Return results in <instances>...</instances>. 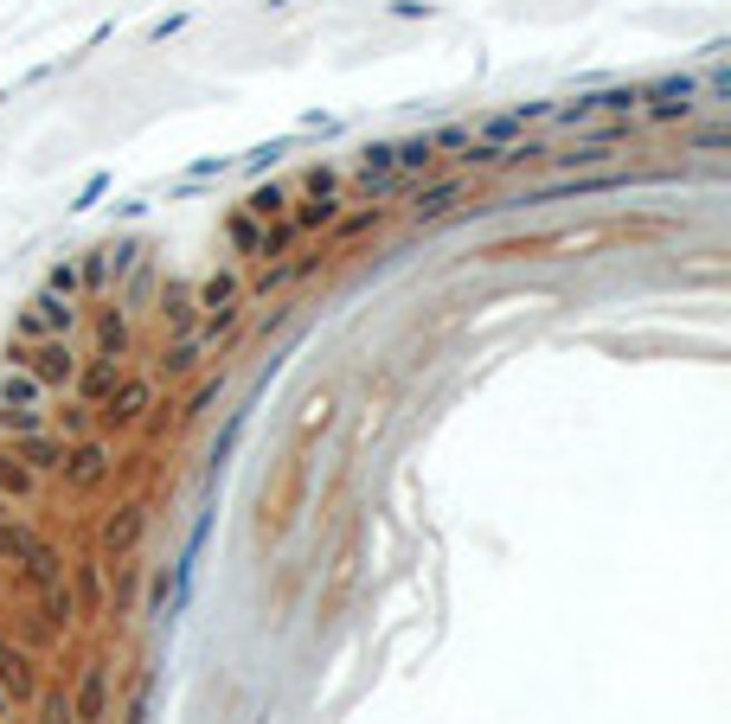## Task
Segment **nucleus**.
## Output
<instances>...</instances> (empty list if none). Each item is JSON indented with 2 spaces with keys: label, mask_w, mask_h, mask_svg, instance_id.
I'll use <instances>...</instances> for the list:
<instances>
[{
  "label": "nucleus",
  "mask_w": 731,
  "mask_h": 724,
  "mask_svg": "<svg viewBox=\"0 0 731 724\" xmlns=\"http://www.w3.org/2000/svg\"><path fill=\"white\" fill-rule=\"evenodd\" d=\"M353 180H360V193L372 199V206H379V199H392V193H405V186H411V180H398L392 141H372V148L360 155V174H353Z\"/></svg>",
  "instance_id": "nucleus-7"
},
{
  "label": "nucleus",
  "mask_w": 731,
  "mask_h": 724,
  "mask_svg": "<svg viewBox=\"0 0 731 724\" xmlns=\"http://www.w3.org/2000/svg\"><path fill=\"white\" fill-rule=\"evenodd\" d=\"M46 288H52V295H65V302H78V295H84V283H78V263H71V257H65V263H52Z\"/></svg>",
  "instance_id": "nucleus-27"
},
{
  "label": "nucleus",
  "mask_w": 731,
  "mask_h": 724,
  "mask_svg": "<svg viewBox=\"0 0 731 724\" xmlns=\"http://www.w3.org/2000/svg\"><path fill=\"white\" fill-rule=\"evenodd\" d=\"M392 160H398V180H418V174H430L437 148H430V135H418V141H398Z\"/></svg>",
  "instance_id": "nucleus-19"
},
{
  "label": "nucleus",
  "mask_w": 731,
  "mask_h": 724,
  "mask_svg": "<svg viewBox=\"0 0 731 724\" xmlns=\"http://www.w3.org/2000/svg\"><path fill=\"white\" fill-rule=\"evenodd\" d=\"M7 712H13V698H7V693H0V718H7Z\"/></svg>",
  "instance_id": "nucleus-32"
},
{
  "label": "nucleus",
  "mask_w": 731,
  "mask_h": 724,
  "mask_svg": "<svg viewBox=\"0 0 731 724\" xmlns=\"http://www.w3.org/2000/svg\"><path fill=\"white\" fill-rule=\"evenodd\" d=\"M97 353H104V360H123V353H129V314L123 309H109L104 321H97Z\"/></svg>",
  "instance_id": "nucleus-18"
},
{
  "label": "nucleus",
  "mask_w": 731,
  "mask_h": 724,
  "mask_svg": "<svg viewBox=\"0 0 731 724\" xmlns=\"http://www.w3.org/2000/svg\"><path fill=\"white\" fill-rule=\"evenodd\" d=\"M160 321L174 327V340H181V334H193V327H199V288L167 283V295H160Z\"/></svg>",
  "instance_id": "nucleus-14"
},
{
  "label": "nucleus",
  "mask_w": 731,
  "mask_h": 724,
  "mask_svg": "<svg viewBox=\"0 0 731 724\" xmlns=\"http://www.w3.org/2000/svg\"><path fill=\"white\" fill-rule=\"evenodd\" d=\"M65 481L78 493H97L109 481V449L97 437H78V442H65V468H58Z\"/></svg>",
  "instance_id": "nucleus-6"
},
{
  "label": "nucleus",
  "mask_w": 731,
  "mask_h": 724,
  "mask_svg": "<svg viewBox=\"0 0 731 724\" xmlns=\"http://www.w3.org/2000/svg\"><path fill=\"white\" fill-rule=\"evenodd\" d=\"M71 616H78V603H71V590H65V577L46 584V590H39V622H46V628H65Z\"/></svg>",
  "instance_id": "nucleus-22"
},
{
  "label": "nucleus",
  "mask_w": 731,
  "mask_h": 724,
  "mask_svg": "<svg viewBox=\"0 0 731 724\" xmlns=\"http://www.w3.org/2000/svg\"><path fill=\"white\" fill-rule=\"evenodd\" d=\"M244 212H251V218H283L289 193H283V186H263V193H251V206H244Z\"/></svg>",
  "instance_id": "nucleus-26"
},
{
  "label": "nucleus",
  "mask_w": 731,
  "mask_h": 724,
  "mask_svg": "<svg viewBox=\"0 0 731 724\" xmlns=\"http://www.w3.org/2000/svg\"><path fill=\"white\" fill-rule=\"evenodd\" d=\"M116 379H123V360H104V353H97V360H78V379H71V385H78L84 404H104Z\"/></svg>",
  "instance_id": "nucleus-13"
},
{
  "label": "nucleus",
  "mask_w": 731,
  "mask_h": 724,
  "mask_svg": "<svg viewBox=\"0 0 731 724\" xmlns=\"http://www.w3.org/2000/svg\"><path fill=\"white\" fill-rule=\"evenodd\" d=\"M32 705H39V724H78V718H71V698H65V693H39Z\"/></svg>",
  "instance_id": "nucleus-28"
},
{
  "label": "nucleus",
  "mask_w": 731,
  "mask_h": 724,
  "mask_svg": "<svg viewBox=\"0 0 731 724\" xmlns=\"http://www.w3.org/2000/svg\"><path fill=\"white\" fill-rule=\"evenodd\" d=\"M0 558H13V565L27 570L32 590H46V584L65 577V558H58V551L39 539L32 526H20V519H7V513H0Z\"/></svg>",
  "instance_id": "nucleus-4"
},
{
  "label": "nucleus",
  "mask_w": 731,
  "mask_h": 724,
  "mask_svg": "<svg viewBox=\"0 0 731 724\" xmlns=\"http://www.w3.org/2000/svg\"><path fill=\"white\" fill-rule=\"evenodd\" d=\"M334 193H309V199H302V206H295V212H289V225H295V232H302V237H309L314 232V225H334Z\"/></svg>",
  "instance_id": "nucleus-20"
},
{
  "label": "nucleus",
  "mask_w": 731,
  "mask_h": 724,
  "mask_svg": "<svg viewBox=\"0 0 731 724\" xmlns=\"http://www.w3.org/2000/svg\"><path fill=\"white\" fill-rule=\"evenodd\" d=\"M244 309H251V288H244V276H237V270H218L212 283H199V327H193V334L206 340V346H218V340L232 334L237 321H244Z\"/></svg>",
  "instance_id": "nucleus-2"
},
{
  "label": "nucleus",
  "mask_w": 731,
  "mask_h": 724,
  "mask_svg": "<svg viewBox=\"0 0 731 724\" xmlns=\"http://www.w3.org/2000/svg\"><path fill=\"white\" fill-rule=\"evenodd\" d=\"M462 199V180H430V186H418V199H411V212L418 218H444L449 206Z\"/></svg>",
  "instance_id": "nucleus-16"
},
{
  "label": "nucleus",
  "mask_w": 731,
  "mask_h": 724,
  "mask_svg": "<svg viewBox=\"0 0 731 724\" xmlns=\"http://www.w3.org/2000/svg\"><path fill=\"white\" fill-rule=\"evenodd\" d=\"M334 186H340V180L328 174V167H314V174H309V193H334Z\"/></svg>",
  "instance_id": "nucleus-31"
},
{
  "label": "nucleus",
  "mask_w": 731,
  "mask_h": 724,
  "mask_svg": "<svg viewBox=\"0 0 731 724\" xmlns=\"http://www.w3.org/2000/svg\"><path fill=\"white\" fill-rule=\"evenodd\" d=\"M148 288H155V270L142 263V270H135V283H129V302H148Z\"/></svg>",
  "instance_id": "nucleus-30"
},
{
  "label": "nucleus",
  "mask_w": 731,
  "mask_h": 724,
  "mask_svg": "<svg viewBox=\"0 0 731 724\" xmlns=\"http://www.w3.org/2000/svg\"><path fill=\"white\" fill-rule=\"evenodd\" d=\"M635 104H649L654 123H686L700 109V90L686 78H667V84H654V90H635Z\"/></svg>",
  "instance_id": "nucleus-8"
},
{
  "label": "nucleus",
  "mask_w": 731,
  "mask_h": 724,
  "mask_svg": "<svg viewBox=\"0 0 731 724\" xmlns=\"http://www.w3.org/2000/svg\"><path fill=\"white\" fill-rule=\"evenodd\" d=\"M46 398H52V391L39 385L32 372L7 365V372H0V437H32V430H52Z\"/></svg>",
  "instance_id": "nucleus-1"
},
{
  "label": "nucleus",
  "mask_w": 731,
  "mask_h": 724,
  "mask_svg": "<svg viewBox=\"0 0 731 724\" xmlns=\"http://www.w3.org/2000/svg\"><path fill=\"white\" fill-rule=\"evenodd\" d=\"M142 526H148V513H142V507H123V513L104 526V545L109 551H135V545H142Z\"/></svg>",
  "instance_id": "nucleus-17"
},
{
  "label": "nucleus",
  "mask_w": 731,
  "mask_h": 724,
  "mask_svg": "<svg viewBox=\"0 0 731 724\" xmlns=\"http://www.w3.org/2000/svg\"><path fill=\"white\" fill-rule=\"evenodd\" d=\"M39 493V474H32L20 456H13V442L0 449V500H32Z\"/></svg>",
  "instance_id": "nucleus-15"
},
{
  "label": "nucleus",
  "mask_w": 731,
  "mask_h": 724,
  "mask_svg": "<svg viewBox=\"0 0 731 724\" xmlns=\"http://www.w3.org/2000/svg\"><path fill=\"white\" fill-rule=\"evenodd\" d=\"M78 327V302H65V295H52V288H39L32 295V309L20 314V327H13V340H58Z\"/></svg>",
  "instance_id": "nucleus-5"
},
{
  "label": "nucleus",
  "mask_w": 731,
  "mask_h": 724,
  "mask_svg": "<svg viewBox=\"0 0 731 724\" xmlns=\"http://www.w3.org/2000/svg\"><path fill=\"white\" fill-rule=\"evenodd\" d=\"M58 423H65V437H71V442L90 437V404H71V411L58 417Z\"/></svg>",
  "instance_id": "nucleus-29"
},
{
  "label": "nucleus",
  "mask_w": 731,
  "mask_h": 724,
  "mask_svg": "<svg viewBox=\"0 0 731 724\" xmlns=\"http://www.w3.org/2000/svg\"><path fill=\"white\" fill-rule=\"evenodd\" d=\"M104 712H109V667L104 661H90L84 679H78V698H71V718L78 724H104Z\"/></svg>",
  "instance_id": "nucleus-10"
},
{
  "label": "nucleus",
  "mask_w": 731,
  "mask_h": 724,
  "mask_svg": "<svg viewBox=\"0 0 731 724\" xmlns=\"http://www.w3.org/2000/svg\"><path fill=\"white\" fill-rule=\"evenodd\" d=\"M13 442V456L32 468V474H52V468H65V442L52 437V430H32V437H7Z\"/></svg>",
  "instance_id": "nucleus-12"
},
{
  "label": "nucleus",
  "mask_w": 731,
  "mask_h": 724,
  "mask_svg": "<svg viewBox=\"0 0 731 724\" xmlns=\"http://www.w3.org/2000/svg\"><path fill=\"white\" fill-rule=\"evenodd\" d=\"M71 590H78V609H97V603H104V570L78 565V570H71Z\"/></svg>",
  "instance_id": "nucleus-25"
},
{
  "label": "nucleus",
  "mask_w": 731,
  "mask_h": 724,
  "mask_svg": "<svg viewBox=\"0 0 731 724\" xmlns=\"http://www.w3.org/2000/svg\"><path fill=\"white\" fill-rule=\"evenodd\" d=\"M0 693L13 698V705H32L39 698V673H32V654L13 642H0Z\"/></svg>",
  "instance_id": "nucleus-9"
},
{
  "label": "nucleus",
  "mask_w": 731,
  "mask_h": 724,
  "mask_svg": "<svg viewBox=\"0 0 731 724\" xmlns=\"http://www.w3.org/2000/svg\"><path fill=\"white\" fill-rule=\"evenodd\" d=\"M148 404H155V385H148V379H116V385H109V398H104V417H116V423H135Z\"/></svg>",
  "instance_id": "nucleus-11"
},
{
  "label": "nucleus",
  "mask_w": 731,
  "mask_h": 724,
  "mask_svg": "<svg viewBox=\"0 0 731 724\" xmlns=\"http://www.w3.org/2000/svg\"><path fill=\"white\" fill-rule=\"evenodd\" d=\"M295 237H302V232L289 225V212H283V218H263V244H257V257H263V263H270V257H283Z\"/></svg>",
  "instance_id": "nucleus-24"
},
{
  "label": "nucleus",
  "mask_w": 731,
  "mask_h": 724,
  "mask_svg": "<svg viewBox=\"0 0 731 724\" xmlns=\"http://www.w3.org/2000/svg\"><path fill=\"white\" fill-rule=\"evenodd\" d=\"M7 365H20V372H32L46 391H71V379H78V353H71V334L58 340H13L7 346Z\"/></svg>",
  "instance_id": "nucleus-3"
},
{
  "label": "nucleus",
  "mask_w": 731,
  "mask_h": 724,
  "mask_svg": "<svg viewBox=\"0 0 731 724\" xmlns=\"http://www.w3.org/2000/svg\"><path fill=\"white\" fill-rule=\"evenodd\" d=\"M199 353H206V340H199V334H181L167 353H160V360H167V372H174V379H186V372L199 365Z\"/></svg>",
  "instance_id": "nucleus-23"
},
{
  "label": "nucleus",
  "mask_w": 731,
  "mask_h": 724,
  "mask_svg": "<svg viewBox=\"0 0 731 724\" xmlns=\"http://www.w3.org/2000/svg\"><path fill=\"white\" fill-rule=\"evenodd\" d=\"M225 237H232V251H237V257H257V244H263V218H251V212L237 206L232 218H225Z\"/></svg>",
  "instance_id": "nucleus-21"
}]
</instances>
